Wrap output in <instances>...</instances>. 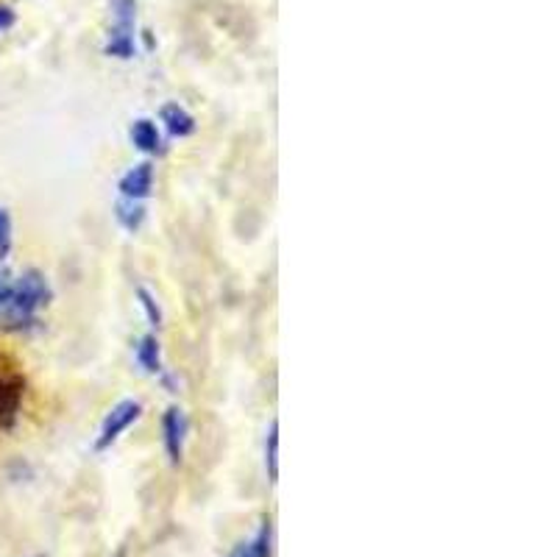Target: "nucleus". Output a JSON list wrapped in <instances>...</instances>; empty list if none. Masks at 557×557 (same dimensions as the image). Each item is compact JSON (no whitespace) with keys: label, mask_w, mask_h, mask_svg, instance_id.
I'll list each match as a JSON object with an SVG mask.
<instances>
[{"label":"nucleus","mask_w":557,"mask_h":557,"mask_svg":"<svg viewBox=\"0 0 557 557\" xmlns=\"http://www.w3.org/2000/svg\"><path fill=\"white\" fill-rule=\"evenodd\" d=\"M20 407V382L0 379V427H12Z\"/></svg>","instance_id":"0eeeda50"},{"label":"nucleus","mask_w":557,"mask_h":557,"mask_svg":"<svg viewBox=\"0 0 557 557\" xmlns=\"http://www.w3.org/2000/svg\"><path fill=\"white\" fill-rule=\"evenodd\" d=\"M276 449H279V424L274 421L271 429H268V440H265V466H268V479H271V482H279V457H276Z\"/></svg>","instance_id":"9b49d317"},{"label":"nucleus","mask_w":557,"mask_h":557,"mask_svg":"<svg viewBox=\"0 0 557 557\" xmlns=\"http://www.w3.org/2000/svg\"><path fill=\"white\" fill-rule=\"evenodd\" d=\"M151 187H154V168L142 162L137 165L134 170H129L123 178H120V190H123V198H134V201H142L151 196Z\"/></svg>","instance_id":"39448f33"},{"label":"nucleus","mask_w":557,"mask_h":557,"mask_svg":"<svg viewBox=\"0 0 557 557\" xmlns=\"http://www.w3.org/2000/svg\"><path fill=\"white\" fill-rule=\"evenodd\" d=\"M9 243H12V220H9V215L4 209H0V259L6 256Z\"/></svg>","instance_id":"4468645a"},{"label":"nucleus","mask_w":557,"mask_h":557,"mask_svg":"<svg viewBox=\"0 0 557 557\" xmlns=\"http://www.w3.org/2000/svg\"><path fill=\"white\" fill-rule=\"evenodd\" d=\"M118 220L123 223V229L137 232L145 220V206L134 198H123V201H118Z\"/></svg>","instance_id":"1a4fd4ad"},{"label":"nucleus","mask_w":557,"mask_h":557,"mask_svg":"<svg viewBox=\"0 0 557 557\" xmlns=\"http://www.w3.org/2000/svg\"><path fill=\"white\" fill-rule=\"evenodd\" d=\"M12 25H14V12L9 6H0V31L12 28Z\"/></svg>","instance_id":"2eb2a0df"},{"label":"nucleus","mask_w":557,"mask_h":557,"mask_svg":"<svg viewBox=\"0 0 557 557\" xmlns=\"http://www.w3.org/2000/svg\"><path fill=\"white\" fill-rule=\"evenodd\" d=\"M51 302V287L40 271H25L17 284L9 287L6 299L0 302V323L4 329H23L31 323L34 312Z\"/></svg>","instance_id":"f257e3e1"},{"label":"nucleus","mask_w":557,"mask_h":557,"mask_svg":"<svg viewBox=\"0 0 557 557\" xmlns=\"http://www.w3.org/2000/svg\"><path fill=\"white\" fill-rule=\"evenodd\" d=\"M115 557H126V552H118V554H115Z\"/></svg>","instance_id":"f3484780"},{"label":"nucleus","mask_w":557,"mask_h":557,"mask_svg":"<svg viewBox=\"0 0 557 557\" xmlns=\"http://www.w3.org/2000/svg\"><path fill=\"white\" fill-rule=\"evenodd\" d=\"M131 142L139 148V151H145V154H157L159 151V131H157V126L151 123V120H137L134 126H131Z\"/></svg>","instance_id":"6e6552de"},{"label":"nucleus","mask_w":557,"mask_h":557,"mask_svg":"<svg viewBox=\"0 0 557 557\" xmlns=\"http://www.w3.org/2000/svg\"><path fill=\"white\" fill-rule=\"evenodd\" d=\"M134 0H111V14H115V25L109 31L106 53L118 59H131L134 53Z\"/></svg>","instance_id":"f03ea898"},{"label":"nucleus","mask_w":557,"mask_h":557,"mask_svg":"<svg viewBox=\"0 0 557 557\" xmlns=\"http://www.w3.org/2000/svg\"><path fill=\"white\" fill-rule=\"evenodd\" d=\"M229 557H256V552H254V546H251V541H248V543H237Z\"/></svg>","instance_id":"dca6fc26"},{"label":"nucleus","mask_w":557,"mask_h":557,"mask_svg":"<svg viewBox=\"0 0 557 557\" xmlns=\"http://www.w3.org/2000/svg\"><path fill=\"white\" fill-rule=\"evenodd\" d=\"M139 418V404L137 401H120L118 407H111V413L106 416L103 427H101V437L95 443V449H109L134 421Z\"/></svg>","instance_id":"7ed1b4c3"},{"label":"nucleus","mask_w":557,"mask_h":557,"mask_svg":"<svg viewBox=\"0 0 557 557\" xmlns=\"http://www.w3.org/2000/svg\"><path fill=\"white\" fill-rule=\"evenodd\" d=\"M137 360L142 362V368L148 374H159L162 370V360H159V343L157 338H142V343L137 346Z\"/></svg>","instance_id":"9d476101"},{"label":"nucleus","mask_w":557,"mask_h":557,"mask_svg":"<svg viewBox=\"0 0 557 557\" xmlns=\"http://www.w3.org/2000/svg\"><path fill=\"white\" fill-rule=\"evenodd\" d=\"M137 295H139V304H142V310H145L148 321H151L154 326H162V310H159V304H157L154 295L148 293L145 287H139V290H137Z\"/></svg>","instance_id":"ddd939ff"},{"label":"nucleus","mask_w":557,"mask_h":557,"mask_svg":"<svg viewBox=\"0 0 557 557\" xmlns=\"http://www.w3.org/2000/svg\"><path fill=\"white\" fill-rule=\"evenodd\" d=\"M162 123L168 126V131L173 137H187L196 131V120L187 109H181L178 103H165L162 106Z\"/></svg>","instance_id":"423d86ee"},{"label":"nucleus","mask_w":557,"mask_h":557,"mask_svg":"<svg viewBox=\"0 0 557 557\" xmlns=\"http://www.w3.org/2000/svg\"><path fill=\"white\" fill-rule=\"evenodd\" d=\"M162 429H165V449H168V457L173 466L181 463V455H184V435H187V421H184L178 407H170L165 413V421H162Z\"/></svg>","instance_id":"20e7f679"},{"label":"nucleus","mask_w":557,"mask_h":557,"mask_svg":"<svg viewBox=\"0 0 557 557\" xmlns=\"http://www.w3.org/2000/svg\"><path fill=\"white\" fill-rule=\"evenodd\" d=\"M271 543H274V524H271V518H263V527H259L256 538L251 541L256 557H271L274 554Z\"/></svg>","instance_id":"f8f14e48"}]
</instances>
